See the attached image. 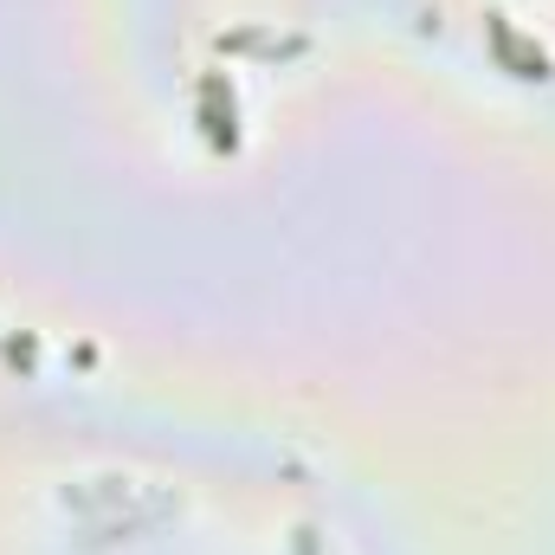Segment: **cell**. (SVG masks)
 <instances>
[{
  "label": "cell",
  "mask_w": 555,
  "mask_h": 555,
  "mask_svg": "<svg viewBox=\"0 0 555 555\" xmlns=\"http://www.w3.org/2000/svg\"><path fill=\"white\" fill-rule=\"evenodd\" d=\"M485 39L498 46V59H504L517 78H550V52H543V46H530L504 13H491V20H485Z\"/></svg>",
  "instance_id": "6da1fadb"
}]
</instances>
